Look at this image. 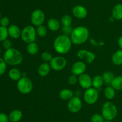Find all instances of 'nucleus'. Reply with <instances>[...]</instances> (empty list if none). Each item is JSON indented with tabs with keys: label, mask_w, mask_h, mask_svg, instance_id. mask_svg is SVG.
I'll list each match as a JSON object with an SVG mask.
<instances>
[{
	"label": "nucleus",
	"mask_w": 122,
	"mask_h": 122,
	"mask_svg": "<svg viewBox=\"0 0 122 122\" xmlns=\"http://www.w3.org/2000/svg\"><path fill=\"white\" fill-rule=\"evenodd\" d=\"M27 53L30 55H35L38 53L39 51V47L38 45L35 42L27 44V48H26Z\"/></svg>",
	"instance_id": "obj_26"
},
{
	"label": "nucleus",
	"mask_w": 122,
	"mask_h": 122,
	"mask_svg": "<svg viewBox=\"0 0 122 122\" xmlns=\"http://www.w3.org/2000/svg\"><path fill=\"white\" fill-rule=\"evenodd\" d=\"M78 82L80 86L84 89H88L92 86V79L88 74L83 73L79 75Z\"/></svg>",
	"instance_id": "obj_12"
},
{
	"label": "nucleus",
	"mask_w": 122,
	"mask_h": 122,
	"mask_svg": "<svg viewBox=\"0 0 122 122\" xmlns=\"http://www.w3.org/2000/svg\"><path fill=\"white\" fill-rule=\"evenodd\" d=\"M72 13L75 17L77 19H82L85 18L88 14L86 8L81 5L75 6L72 9Z\"/></svg>",
	"instance_id": "obj_14"
},
{
	"label": "nucleus",
	"mask_w": 122,
	"mask_h": 122,
	"mask_svg": "<svg viewBox=\"0 0 122 122\" xmlns=\"http://www.w3.org/2000/svg\"><path fill=\"white\" fill-rule=\"evenodd\" d=\"M8 75L10 79L13 81H19L21 78V74L20 70L16 68H13L9 71Z\"/></svg>",
	"instance_id": "obj_22"
},
{
	"label": "nucleus",
	"mask_w": 122,
	"mask_h": 122,
	"mask_svg": "<svg viewBox=\"0 0 122 122\" xmlns=\"http://www.w3.org/2000/svg\"><path fill=\"white\" fill-rule=\"evenodd\" d=\"M45 14L44 11L40 9L35 10L30 16V20L34 26H38L43 25L45 21Z\"/></svg>",
	"instance_id": "obj_8"
},
{
	"label": "nucleus",
	"mask_w": 122,
	"mask_h": 122,
	"mask_svg": "<svg viewBox=\"0 0 122 122\" xmlns=\"http://www.w3.org/2000/svg\"><path fill=\"white\" fill-rule=\"evenodd\" d=\"M77 56L81 60L85 63H92L95 59V55L93 52L86 50H79L77 52Z\"/></svg>",
	"instance_id": "obj_11"
},
{
	"label": "nucleus",
	"mask_w": 122,
	"mask_h": 122,
	"mask_svg": "<svg viewBox=\"0 0 122 122\" xmlns=\"http://www.w3.org/2000/svg\"><path fill=\"white\" fill-rule=\"evenodd\" d=\"M110 86L117 90H122V75L116 77L112 81Z\"/></svg>",
	"instance_id": "obj_25"
},
{
	"label": "nucleus",
	"mask_w": 122,
	"mask_h": 122,
	"mask_svg": "<svg viewBox=\"0 0 122 122\" xmlns=\"http://www.w3.org/2000/svg\"><path fill=\"white\" fill-rule=\"evenodd\" d=\"M104 122H112V121H109V120H106V121H105Z\"/></svg>",
	"instance_id": "obj_40"
},
{
	"label": "nucleus",
	"mask_w": 122,
	"mask_h": 122,
	"mask_svg": "<svg viewBox=\"0 0 122 122\" xmlns=\"http://www.w3.org/2000/svg\"><path fill=\"white\" fill-rule=\"evenodd\" d=\"M8 36V28L6 27L0 26V41H3L7 39Z\"/></svg>",
	"instance_id": "obj_30"
},
{
	"label": "nucleus",
	"mask_w": 122,
	"mask_h": 122,
	"mask_svg": "<svg viewBox=\"0 0 122 122\" xmlns=\"http://www.w3.org/2000/svg\"><path fill=\"white\" fill-rule=\"evenodd\" d=\"M102 76V78H103L104 83L108 85V86L111 85L112 81H113V80H114V78H115L114 74L111 71L105 72L103 73Z\"/></svg>",
	"instance_id": "obj_24"
},
{
	"label": "nucleus",
	"mask_w": 122,
	"mask_h": 122,
	"mask_svg": "<svg viewBox=\"0 0 122 122\" xmlns=\"http://www.w3.org/2000/svg\"><path fill=\"white\" fill-rule=\"evenodd\" d=\"M36 31V34H38V35L40 37H44L47 34V29L43 25L37 26Z\"/></svg>",
	"instance_id": "obj_29"
},
{
	"label": "nucleus",
	"mask_w": 122,
	"mask_h": 122,
	"mask_svg": "<svg viewBox=\"0 0 122 122\" xmlns=\"http://www.w3.org/2000/svg\"><path fill=\"white\" fill-rule=\"evenodd\" d=\"M2 46L4 48L5 50H8V49L12 48V43L10 39H6L5 40L2 41Z\"/></svg>",
	"instance_id": "obj_35"
},
{
	"label": "nucleus",
	"mask_w": 122,
	"mask_h": 122,
	"mask_svg": "<svg viewBox=\"0 0 122 122\" xmlns=\"http://www.w3.org/2000/svg\"><path fill=\"white\" fill-rule=\"evenodd\" d=\"M10 23V20L7 17L4 16L2 17V18L0 20V24H1V26H4V27H6L9 25Z\"/></svg>",
	"instance_id": "obj_34"
},
{
	"label": "nucleus",
	"mask_w": 122,
	"mask_h": 122,
	"mask_svg": "<svg viewBox=\"0 0 122 122\" xmlns=\"http://www.w3.org/2000/svg\"><path fill=\"white\" fill-rule=\"evenodd\" d=\"M89 32L86 27L83 26H77L73 29L70 34V38L73 44L81 45L83 44L89 38Z\"/></svg>",
	"instance_id": "obj_2"
},
{
	"label": "nucleus",
	"mask_w": 122,
	"mask_h": 122,
	"mask_svg": "<svg viewBox=\"0 0 122 122\" xmlns=\"http://www.w3.org/2000/svg\"><path fill=\"white\" fill-rule=\"evenodd\" d=\"M48 28L52 31H57L60 28V23L55 18H51L48 20Z\"/></svg>",
	"instance_id": "obj_20"
},
{
	"label": "nucleus",
	"mask_w": 122,
	"mask_h": 122,
	"mask_svg": "<svg viewBox=\"0 0 122 122\" xmlns=\"http://www.w3.org/2000/svg\"><path fill=\"white\" fill-rule=\"evenodd\" d=\"M50 65L52 69L59 71L65 68L67 65V61L63 56H56L52 57L50 62Z\"/></svg>",
	"instance_id": "obj_9"
},
{
	"label": "nucleus",
	"mask_w": 122,
	"mask_h": 122,
	"mask_svg": "<svg viewBox=\"0 0 122 122\" xmlns=\"http://www.w3.org/2000/svg\"><path fill=\"white\" fill-rule=\"evenodd\" d=\"M112 17L116 20H122V4H117L114 6L112 10Z\"/></svg>",
	"instance_id": "obj_18"
},
{
	"label": "nucleus",
	"mask_w": 122,
	"mask_h": 122,
	"mask_svg": "<svg viewBox=\"0 0 122 122\" xmlns=\"http://www.w3.org/2000/svg\"><path fill=\"white\" fill-rule=\"evenodd\" d=\"M104 83V82L103 78L101 75H97L94 77L92 79V86L94 88L96 89L101 88L103 84Z\"/></svg>",
	"instance_id": "obj_23"
},
{
	"label": "nucleus",
	"mask_w": 122,
	"mask_h": 122,
	"mask_svg": "<svg viewBox=\"0 0 122 122\" xmlns=\"http://www.w3.org/2000/svg\"><path fill=\"white\" fill-rule=\"evenodd\" d=\"M7 69V63L4 59L0 57V76L3 75Z\"/></svg>",
	"instance_id": "obj_33"
},
{
	"label": "nucleus",
	"mask_w": 122,
	"mask_h": 122,
	"mask_svg": "<svg viewBox=\"0 0 122 122\" xmlns=\"http://www.w3.org/2000/svg\"><path fill=\"white\" fill-rule=\"evenodd\" d=\"M118 110L114 103L110 101L105 102L101 110V114L106 120L112 121L117 116Z\"/></svg>",
	"instance_id": "obj_4"
},
{
	"label": "nucleus",
	"mask_w": 122,
	"mask_h": 122,
	"mask_svg": "<svg viewBox=\"0 0 122 122\" xmlns=\"http://www.w3.org/2000/svg\"><path fill=\"white\" fill-rule=\"evenodd\" d=\"M104 95L107 99H113L115 97L116 90L112 86H108L104 90Z\"/></svg>",
	"instance_id": "obj_27"
},
{
	"label": "nucleus",
	"mask_w": 122,
	"mask_h": 122,
	"mask_svg": "<svg viewBox=\"0 0 122 122\" xmlns=\"http://www.w3.org/2000/svg\"><path fill=\"white\" fill-rule=\"evenodd\" d=\"M51 66L47 62L41 63L38 68V73L42 77H46L51 71Z\"/></svg>",
	"instance_id": "obj_16"
},
{
	"label": "nucleus",
	"mask_w": 122,
	"mask_h": 122,
	"mask_svg": "<svg viewBox=\"0 0 122 122\" xmlns=\"http://www.w3.org/2000/svg\"><path fill=\"white\" fill-rule=\"evenodd\" d=\"M72 45L71 38L67 35H60L54 41V48L58 53L64 55L70 50Z\"/></svg>",
	"instance_id": "obj_1"
},
{
	"label": "nucleus",
	"mask_w": 122,
	"mask_h": 122,
	"mask_svg": "<svg viewBox=\"0 0 122 122\" xmlns=\"http://www.w3.org/2000/svg\"><path fill=\"white\" fill-rule=\"evenodd\" d=\"M112 61L115 65H122V50H117L113 55L112 57Z\"/></svg>",
	"instance_id": "obj_21"
},
{
	"label": "nucleus",
	"mask_w": 122,
	"mask_h": 122,
	"mask_svg": "<svg viewBox=\"0 0 122 122\" xmlns=\"http://www.w3.org/2000/svg\"><path fill=\"white\" fill-rule=\"evenodd\" d=\"M104 120L102 114H94L91 118V122H104Z\"/></svg>",
	"instance_id": "obj_32"
},
{
	"label": "nucleus",
	"mask_w": 122,
	"mask_h": 122,
	"mask_svg": "<svg viewBox=\"0 0 122 122\" xmlns=\"http://www.w3.org/2000/svg\"><path fill=\"white\" fill-rule=\"evenodd\" d=\"M61 23L63 26H70L72 23V17L71 16L69 15V14H65L61 17Z\"/></svg>",
	"instance_id": "obj_28"
},
{
	"label": "nucleus",
	"mask_w": 122,
	"mask_h": 122,
	"mask_svg": "<svg viewBox=\"0 0 122 122\" xmlns=\"http://www.w3.org/2000/svg\"><path fill=\"white\" fill-rule=\"evenodd\" d=\"M117 43H118V45H119V47L120 48V49H122V35L120 36V37L119 38Z\"/></svg>",
	"instance_id": "obj_39"
},
{
	"label": "nucleus",
	"mask_w": 122,
	"mask_h": 122,
	"mask_svg": "<svg viewBox=\"0 0 122 122\" xmlns=\"http://www.w3.org/2000/svg\"><path fill=\"white\" fill-rule=\"evenodd\" d=\"M3 59L7 64L14 66L20 65L23 62V56L19 50L11 48L5 51Z\"/></svg>",
	"instance_id": "obj_3"
},
{
	"label": "nucleus",
	"mask_w": 122,
	"mask_h": 122,
	"mask_svg": "<svg viewBox=\"0 0 122 122\" xmlns=\"http://www.w3.org/2000/svg\"><path fill=\"white\" fill-rule=\"evenodd\" d=\"M99 98L98 92L97 89L94 87H90L83 94V99L86 104L93 105L97 102Z\"/></svg>",
	"instance_id": "obj_7"
},
{
	"label": "nucleus",
	"mask_w": 122,
	"mask_h": 122,
	"mask_svg": "<svg viewBox=\"0 0 122 122\" xmlns=\"http://www.w3.org/2000/svg\"><path fill=\"white\" fill-rule=\"evenodd\" d=\"M52 54L50 53L49 51H45L44 52L42 53L41 54V58L43 61L45 62H50L51 59H52Z\"/></svg>",
	"instance_id": "obj_31"
},
{
	"label": "nucleus",
	"mask_w": 122,
	"mask_h": 122,
	"mask_svg": "<svg viewBox=\"0 0 122 122\" xmlns=\"http://www.w3.org/2000/svg\"><path fill=\"white\" fill-rule=\"evenodd\" d=\"M68 81H69V83L70 84L75 85V84H76V83L78 81V78H77L76 75L72 74V75H70L69 77V78H68Z\"/></svg>",
	"instance_id": "obj_36"
},
{
	"label": "nucleus",
	"mask_w": 122,
	"mask_h": 122,
	"mask_svg": "<svg viewBox=\"0 0 122 122\" xmlns=\"http://www.w3.org/2000/svg\"><path fill=\"white\" fill-rule=\"evenodd\" d=\"M1 13H0V20H1Z\"/></svg>",
	"instance_id": "obj_41"
},
{
	"label": "nucleus",
	"mask_w": 122,
	"mask_h": 122,
	"mask_svg": "<svg viewBox=\"0 0 122 122\" xmlns=\"http://www.w3.org/2000/svg\"><path fill=\"white\" fill-rule=\"evenodd\" d=\"M36 36V31L35 28L32 25L26 26L23 29L21 32V38L23 42L29 44L35 41Z\"/></svg>",
	"instance_id": "obj_5"
},
{
	"label": "nucleus",
	"mask_w": 122,
	"mask_h": 122,
	"mask_svg": "<svg viewBox=\"0 0 122 122\" xmlns=\"http://www.w3.org/2000/svg\"><path fill=\"white\" fill-rule=\"evenodd\" d=\"M63 32L64 33V34L68 35L69 34H71V32L73 31V29L71 28V27L70 26H63V28H62Z\"/></svg>",
	"instance_id": "obj_37"
},
{
	"label": "nucleus",
	"mask_w": 122,
	"mask_h": 122,
	"mask_svg": "<svg viewBox=\"0 0 122 122\" xmlns=\"http://www.w3.org/2000/svg\"><path fill=\"white\" fill-rule=\"evenodd\" d=\"M82 107V102L78 96H73L68 102L67 108L72 113H77Z\"/></svg>",
	"instance_id": "obj_10"
},
{
	"label": "nucleus",
	"mask_w": 122,
	"mask_h": 122,
	"mask_svg": "<svg viewBox=\"0 0 122 122\" xmlns=\"http://www.w3.org/2000/svg\"><path fill=\"white\" fill-rule=\"evenodd\" d=\"M86 69V66L85 63L83 61H77L73 64L71 68V71L72 74L75 75H80L83 74Z\"/></svg>",
	"instance_id": "obj_13"
},
{
	"label": "nucleus",
	"mask_w": 122,
	"mask_h": 122,
	"mask_svg": "<svg viewBox=\"0 0 122 122\" xmlns=\"http://www.w3.org/2000/svg\"><path fill=\"white\" fill-rule=\"evenodd\" d=\"M1 48H0V54H1Z\"/></svg>",
	"instance_id": "obj_42"
},
{
	"label": "nucleus",
	"mask_w": 122,
	"mask_h": 122,
	"mask_svg": "<svg viewBox=\"0 0 122 122\" xmlns=\"http://www.w3.org/2000/svg\"><path fill=\"white\" fill-rule=\"evenodd\" d=\"M59 96L62 100H69L74 96L73 92L69 89H63L60 92Z\"/></svg>",
	"instance_id": "obj_19"
},
{
	"label": "nucleus",
	"mask_w": 122,
	"mask_h": 122,
	"mask_svg": "<svg viewBox=\"0 0 122 122\" xmlns=\"http://www.w3.org/2000/svg\"><path fill=\"white\" fill-rule=\"evenodd\" d=\"M23 117V112L19 110H14L8 116L9 120L11 122H19Z\"/></svg>",
	"instance_id": "obj_17"
},
{
	"label": "nucleus",
	"mask_w": 122,
	"mask_h": 122,
	"mask_svg": "<svg viewBox=\"0 0 122 122\" xmlns=\"http://www.w3.org/2000/svg\"><path fill=\"white\" fill-rule=\"evenodd\" d=\"M33 83L28 77H21L17 83V88L18 90L23 94H28L32 92L33 89Z\"/></svg>",
	"instance_id": "obj_6"
},
{
	"label": "nucleus",
	"mask_w": 122,
	"mask_h": 122,
	"mask_svg": "<svg viewBox=\"0 0 122 122\" xmlns=\"http://www.w3.org/2000/svg\"><path fill=\"white\" fill-rule=\"evenodd\" d=\"M8 116H7L5 113L0 112V122H8Z\"/></svg>",
	"instance_id": "obj_38"
},
{
	"label": "nucleus",
	"mask_w": 122,
	"mask_h": 122,
	"mask_svg": "<svg viewBox=\"0 0 122 122\" xmlns=\"http://www.w3.org/2000/svg\"><path fill=\"white\" fill-rule=\"evenodd\" d=\"M8 35L10 36L13 39H18L21 37L20 29L18 26L15 25H11L8 28Z\"/></svg>",
	"instance_id": "obj_15"
}]
</instances>
